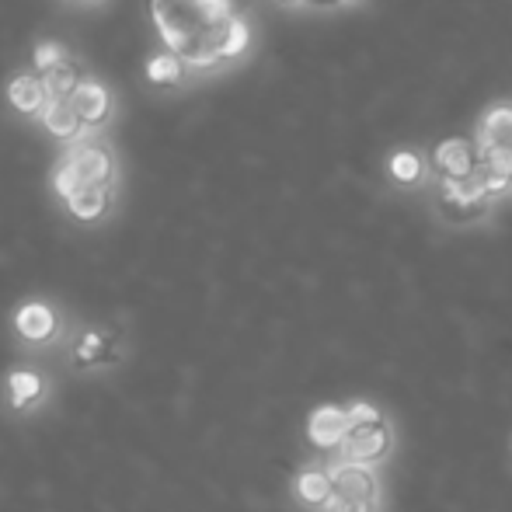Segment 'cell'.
Wrapping results in <instances>:
<instances>
[{"label": "cell", "instance_id": "cell-18", "mask_svg": "<svg viewBox=\"0 0 512 512\" xmlns=\"http://www.w3.org/2000/svg\"><path fill=\"white\" fill-rule=\"evenodd\" d=\"M88 77V67H84L81 56H70L63 67L49 70L46 77H42V84H46V95L49 102H70V95L77 91V84Z\"/></svg>", "mask_w": 512, "mask_h": 512}, {"label": "cell", "instance_id": "cell-4", "mask_svg": "<svg viewBox=\"0 0 512 512\" xmlns=\"http://www.w3.org/2000/svg\"><path fill=\"white\" fill-rule=\"evenodd\" d=\"M56 398V373L42 359L11 363L0 377V408L11 418H32Z\"/></svg>", "mask_w": 512, "mask_h": 512}, {"label": "cell", "instance_id": "cell-13", "mask_svg": "<svg viewBox=\"0 0 512 512\" xmlns=\"http://www.w3.org/2000/svg\"><path fill=\"white\" fill-rule=\"evenodd\" d=\"M432 168L439 178H478L481 168V150L464 136H450L432 147Z\"/></svg>", "mask_w": 512, "mask_h": 512}, {"label": "cell", "instance_id": "cell-22", "mask_svg": "<svg viewBox=\"0 0 512 512\" xmlns=\"http://www.w3.org/2000/svg\"><path fill=\"white\" fill-rule=\"evenodd\" d=\"M67 7H81V11H95V7H102L105 0H63Z\"/></svg>", "mask_w": 512, "mask_h": 512}, {"label": "cell", "instance_id": "cell-14", "mask_svg": "<svg viewBox=\"0 0 512 512\" xmlns=\"http://www.w3.org/2000/svg\"><path fill=\"white\" fill-rule=\"evenodd\" d=\"M189 77H192L189 63L178 53H171V49H154V53L143 60V81L157 91L182 88V84H189Z\"/></svg>", "mask_w": 512, "mask_h": 512}, {"label": "cell", "instance_id": "cell-10", "mask_svg": "<svg viewBox=\"0 0 512 512\" xmlns=\"http://www.w3.org/2000/svg\"><path fill=\"white\" fill-rule=\"evenodd\" d=\"M115 206H119V192L115 189H95V185H84L70 199L60 203V213L67 216L77 227H102L112 220Z\"/></svg>", "mask_w": 512, "mask_h": 512}, {"label": "cell", "instance_id": "cell-24", "mask_svg": "<svg viewBox=\"0 0 512 512\" xmlns=\"http://www.w3.org/2000/svg\"><path fill=\"white\" fill-rule=\"evenodd\" d=\"M283 4H300V0H283Z\"/></svg>", "mask_w": 512, "mask_h": 512}, {"label": "cell", "instance_id": "cell-19", "mask_svg": "<svg viewBox=\"0 0 512 512\" xmlns=\"http://www.w3.org/2000/svg\"><path fill=\"white\" fill-rule=\"evenodd\" d=\"M502 147L512 150V105H492L481 119V150Z\"/></svg>", "mask_w": 512, "mask_h": 512}, {"label": "cell", "instance_id": "cell-9", "mask_svg": "<svg viewBox=\"0 0 512 512\" xmlns=\"http://www.w3.org/2000/svg\"><path fill=\"white\" fill-rule=\"evenodd\" d=\"M293 506L304 512H331L335 509V478L331 464H304L290 481Z\"/></svg>", "mask_w": 512, "mask_h": 512}, {"label": "cell", "instance_id": "cell-6", "mask_svg": "<svg viewBox=\"0 0 512 512\" xmlns=\"http://www.w3.org/2000/svg\"><path fill=\"white\" fill-rule=\"evenodd\" d=\"M432 206L453 227H467L478 223L492 209V196L481 189L478 178H439L436 192H432Z\"/></svg>", "mask_w": 512, "mask_h": 512}, {"label": "cell", "instance_id": "cell-5", "mask_svg": "<svg viewBox=\"0 0 512 512\" xmlns=\"http://www.w3.org/2000/svg\"><path fill=\"white\" fill-rule=\"evenodd\" d=\"M63 164H70L81 185H95V189H115L122 185V164H119V150L112 147L105 133H88L77 143L63 147L60 154Z\"/></svg>", "mask_w": 512, "mask_h": 512}, {"label": "cell", "instance_id": "cell-23", "mask_svg": "<svg viewBox=\"0 0 512 512\" xmlns=\"http://www.w3.org/2000/svg\"><path fill=\"white\" fill-rule=\"evenodd\" d=\"M307 4H314V7H335V4H342V0H307Z\"/></svg>", "mask_w": 512, "mask_h": 512}, {"label": "cell", "instance_id": "cell-3", "mask_svg": "<svg viewBox=\"0 0 512 512\" xmlns=\"http://www.w3.org/2000/svg\"><path fill=\"white\" fill-rule=\"evenodd\" d=\"M394 446H398V429H394L391 415L373 401H352L349 405V436H345L338 460L359 467H380L391 460Z\"/></svg>", "mask_w": 512, "mask_h": 512}, {"label": "cell", "instance_id": "cell-8", "mask_svg": "<svg viewBox=\"0 0 512 512\" xmlns=\"http://www.w3.org/2000/svg\"><path fill=\"white\" fill-rule=\"evenodd\" d=\"M70 108L77 112V119H81V126L88 129V133H105L115 122L119 102H115V91L108 88L102 77L88 74L77 84L74 95H70Z\"/></svg>", "mask_w": 512, "mask_h": 512}, {"label": "cell", "instance_id": "cell-2", "mask_svg": "<svg viewBox=\"0 0 512 512\" xmlns=\"http://www.w3.org/2000/svg\"><path fill=\"white\" fill-rule=\"evenodd\" d=\"M129 338L119 324L112 321H81L74 324L67 349H63V366L77 377H102L126 363Z\"/></svg>", "mask_w": 512, "mask_h": 512}, {"label": "cell", "instance_id": "cell-1", "mask_svg": "<svg viewBox=\"0 0 512 512\" xmlns=\"http://www.w3.org/2000/svg\"><path fill=\"white\" fill-rule=\"evenodd\" d=\"M7 324H11V338L25 352V359H46L53 352L63 356L77 321L56 297L35 293V297H25L21 304H14Z\"/></svg>", "mask_w": 512, "mask_h": 512}, {"label": "cell", "instance_id": "cell-12", "mask_svg": "<svg viewBox=\"0 0 512 512\" xmlns=\"http://www.w3.org/2000/svg\"><path fill=\"white\" fill-rule=\"evenodd\" d=\"M4 102H7V108H11L14 115H18V119L35 122L42 115V108L49 105L46 84H42V77H35L28 67H21V70H14V74L7 77Z\"/></svg>", "mask_w": 512, "mask_h": 512}, {"label": "cell", "instance_id": "cell-16", "mask_svg": "<svg viewBox=\"0 0 512 512\" xmlns=\"http://www.w3.org/2000/svg\"><path fill=\"white\" fill-rule=\"evenodd\" d=\"M35 126H39L46 136H53V140L67 143V147L81 140V136H88V129L81 126V119H77V112L70 108V102H49L42 108L39 119H35Z\"/></svg>", "mask_w": 512, "mask_h": 512}, {"label": "cell", "instance_id": "cell-21", "mask_svg": "<svg viewBox=\"0 0 512 512\" xmlns=\"http://www.w3.org/2000/svg\"><path fill=\"white\" fill-rule=\"evenodd\" d=\"M422 171H425V164H422V157H418L415 150H398V154H391V175H394V182L418 185V182H422Z\"/></svg>", "mask_w": 512, "mask_h": 512}, {"label": "cell", "instance_id": "cell-11", "mask_svg": "<svg viewBox=\"0 0 512 512\" xmlns=\"http://www.w3.org/2000/svg\"><path fill=\"white\" fill-rule=\"evenodd\" d=\"M304 436L317 453H338L349 436V405H317L307 415Z\"/></svg>", "mask_w": 512, "mask_h": 512}, {"label": "cell", "instance_id": "cell-20", "mask_svg": "<svg viewBox=\"0 0 512 512\" xmlns=\"http://www.w3.org/2000/svg\"><path fill=\"white\" fill-rule=\"evenodd\" d=\"M70 46L60 39H35L32 49H28V70H32L35 77H46L49 70L63 67V63L70 60Z\"/></svg>", "mask_w": 512, "mask_h": 512}, {"label": "cell", "instance_id": "cell-7", "mask_svg": "<svg viewBox=\"0 0 512 512\" xmlns=\"http://www.w3.org/2000/svg\"><path fill=\"white\" fill-rule=\"evenodd\" d=\"M331 478H335V509L331 512H380L384 506V481L373 467L335 460Z\"/></svg>", "mask_w": 512, "mask_h": 512}, {"label": "cell", "instance_id": "cell-17", "mask_svg": "<svg viewBox=\"0 0 512 512\" xmlns=\"http://www.w3.org/2000/svg\"><path fill=\"white\" fill-rule=\"evenodd\" d=\"M248 49H251V25L244 14H234V18L223 21L220 32H216V56H220V67L223 63L241 60Z\"/></svg>", "mask_w": 512, "mask_h": 512}, {"label": "cell", "instance_id": "cell-15", "mask_svg": "<svg viewBox=\"0 0 512 512\" xmlns=\"http://www.w3.org/2000/svg\"><path fill=\"white\" fill-rule=\"evenodd\" d=\"M478 182L492 199L506 196V192L512 189V150H502V147H485V150H481Z\"/></svg>", "mask_w": 512, "mask_h": 512}]
</instances>
